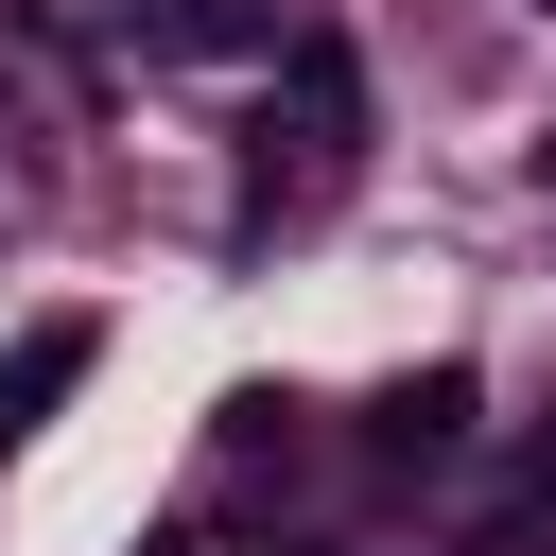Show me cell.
I'll list each match as a JSON object with an SVG mask.
<instances>
[{
  "mask_svg": "<svg viewBox=\"0 0 556 556\" xmlns=\"http://www.w3.org/2000/svg\"><path fill=\"white\" fill-rule=\"evenodd\" d=\"M452 434H469V382H452V365H434V382H400V400L365 417V452H382V469H434Z\"/></svg>",
  "mask_w": 556,
  "mask_h": 556,
  "instance_id": "6da1fadb",
  "label": "cell"
},
{
  "mask_svg": "<svg viewBox=\"0 0 556 556\" xmlns=\"http://www.w3.org/2000/svg\"><path fill=\"white\" fill-rule=\"evenodd\" d=\"M70 382H87V330H70V313H52V330H17V365H0V452H17Z\"/></svg>",
  "mask_w": 556,
  "mask_h": 556,
  "instance_id": "7a4b0ae2",
  "label": "cell"
},
{
  "mask_svg": "<svg viewBox=\"0 0 556 556\" xmlns=\"http://www.w3.org/2000/svg\"><path fill=\"white\" fill-rule=\"evenodd\" d=\"M504 539H556V434L521 452V486H504Z\"/></svg>",
  "mask_w": 556,
  "mask_h": 556,
  "instance_id": "3957f363",
  "label": "cell"
}]
</instances>
